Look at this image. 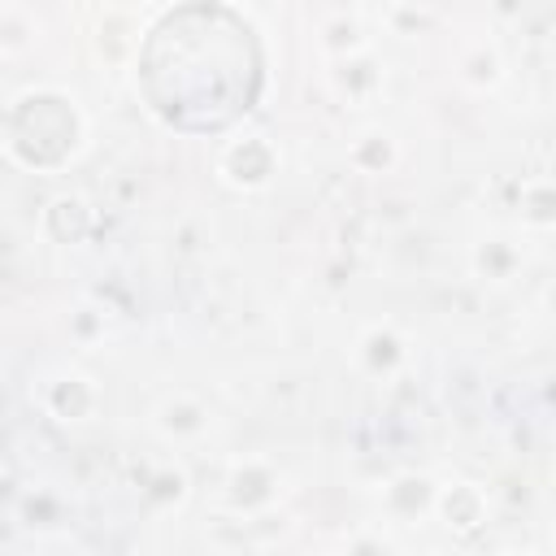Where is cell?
<instances>
[{"instance_id": "6da1fadb", "label": "cell", "mask_w": 556, "mask_h": 556, "mask_svg": "<svg viewBox=\"0 0 556 556\" xmlns=\"http://www.w3.org/2000/svg\"><path fill=\"white\" fill-rule=\"evenodd\" d=\"M135 83L165 126L182 135H217L261 100L265 52L239 9L178 4L139 39Z\"/></svg>"}, {"instance_id": "7a4b0ae2", "label": "cell", "mask_w": 556, "mask_h": 556, "mask_svg": "<svg viewBox=\"0 0 556 556\" xmlns=\"http://www.w3.org/2000/svg\"><path fill=\"white\" fill-rule=\"evenodd\" d=\"M74 143H78V113L56 91L22 96L17 109L9 113V148L22 165L56 169L74 152Z\"/></svg>"}, {"instance_id": "3957f363", "label": "cell", "mask_w": 556, "mask_h": 556, "mask_svg": "<svg viewBox=\"0 0 556 556\" xmlns=\"http://www.w3.org/2000/svg\"><path fill=\"white\" fill-rule=\"evenodd\" d=\"M222 174H226L230 182H239V187H261V182L274 174V152H269V143H265L261 135H252V139H243V143H230V148L222 152Z\"/></svg>"}]
</instances>
